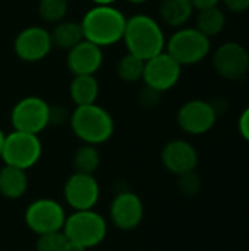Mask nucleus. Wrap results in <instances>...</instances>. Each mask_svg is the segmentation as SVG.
I'll list each match as a JSON object with an SVG mask.
<instances>
[{
    "mask_svg": "<svg viewBox=\"0 0 249 251\" xmlns=\"http://www.w3.org/2000/svg\"><path fill=\"white\" fill-rule=\"evenodd\" d=\"M63 196L73 210H90L100 200V185L94 175L73 172L65 182Z\"/></svg>",
    "mask_w": 249,
    "mask_h": 251,
    "instance_id": "obj_12",
    "label": "nucleus"
},
{
    "mask_svg": "<svg viewBox=\"0 0 249 251\" xmlns=\"http://www.w3.org/2000/svg\"><path fill=\"white\" fill-rule=\"evenodd\" d=\"M128 1L132 4H142V3H147L148 0H128Z\"/></svg>",
    "mask_w": 249,
    "mask_h": 251,
    "instance_id": "obj_35",
    "label": "nucleus"
},
{
    "mask_svg": "<svg viewBox=\"0 0 249 251\" xmlns=\"http://www.w3.org/2000/svg\"><path fill=\"white\" fill-rule=\"evenodd\" d=\"M94 4H114L117 0H91Z\"/></svg>",
    "mask_w": 249,
    "mask_h": 251,
    "instance_id": "obj_33",
    "label": "nucleus"
},
{
    "mask_svg": "<svg viewBox=\"0 0 249 251\" xmlns=\"http://www.w3.org/2000/svg\"><path fill=\"white\" fill-rule=\"evenodd\" d=\"M123 41L128 53L142 60H148L166 50V37L161 25L158 21L144 13L126 18Z\"/></svg>",
    "mask_w": 249,
    "mask_h": 251,
    "instance_id": "obj_2",
    "label": "nucleus"
},
{
    "mask_svg": "<svg viewBox=\"0 0 249 251\" xmlns=\"http://www.w3.org/2000/svg\"><path fill=\"white\" fill-rule=\"evenodd\" d=\"M103 49L84 38L68 50L66 66L72 75H95L103 65Z\"/></svg>",
    "mask_w": 249,
    "mask_h": 251,
    "instance_id": "obj_15",
    "label": "nucleus"
},
{
    "mask_svg": "<svg viewBox=\"0 0 249 251\" xmlns=\"http://www.w3.org/2000/svg\"><path fill=\"white\" fill-rule=\"evenodd\" d=\"M217 116L219 115L211 103L205 100H189L181 106L176 119L183 132L203 135L214 126Z\"/></svg>",
    "mask_w": 249,
    "mask_h": 251,
    "instance_id": "obj_13",
    "label": "nucleus"
},
{
    "mask_svg": "<svg viewBox=\"0 0 249 251\" xmlns=\"http://www.w3.org/2000/svg\"><path fill=\"white\" fill-rule=\"evenodd\" d=\"M41 154L43 144L35 134L13 129L4 138L1 151V159L4 165L26 171L38 163Z\"/></svg>",
    "mask_w": 249,
    "mask_h": 251,
    "instance_id": "obj_6",
    "label": "nucleus"
},
{
    "mask_svg": "<svg viewBox=\"0 0 249 251\" xmlns=\"http://www.w3.org/2000/svg\"><path fill=\"white\" fill-rule=\"evenodd\" d=\"M65 221L63 206L53 199H38L25 210V224L37 235L62 231Z\"/></svg>",
    "mask_w": 249,
    "mask_h": 251,
    "instance_id": "obj_8",
    "label": "nucleus"
},
{
    "mask_svg": "<svg viewBox=\"0 0 249 251\" xmlns=\"http://www.w3.org/2000/svg\"><path fill=\"white\" fill-rule=\"evenodd\" d=\"M68 241L69 240L65 235L63 229L54 231V232H47V234L38 235L35 249L37 251H65Z\"/></svg>",
    "mask_w": 249,
    "mask_h": 251,
    "instance_id": "obj_25",
    "label": "nucleus"
},
{
    "mask_svg": "<svg viewBox=\"0 0 249 251\" xmlns=\"http://www.w3.org/2000/svg\"><path fill=\"white\" fill-rule=\"evenodd\" d=\"M225 25H226V15L219 6H216V7H210L205 10H200L197 16L195 28L210 38V37L220 34Z\"/></svg>",
    "mask_w": 249,
    "mask_h": 251,
    "instance_id": "obj_21",
    "label": "nucleus"
},
{
    "mask_svg": "<svg viewBox=\"0 0 249 251\" xmlns=\"http://www.w3.org/2000/svg\"><path fill=\"white\" fill-rule=\"evenodd\" d=\"M69 113L63 106H50V125H59L69 121Z\"/></svg>",
    "mask_w": 249,
    "mask_h": 251,
    "instance_id": "obj_28",
    "label": "nucleus"
},
{
    "mask_svg": "<svg viewBox=\"0 0 249 251\" xmlns=\"http://www.w3.org/2000/svg\"><path fill=\"white\" fill-rule=\"evenodd\" d=\"M68 1H69V0H68Z\"/></svg>",
    "mask_w": 249,
    "mask_h": 251,
    "instance_id": "obj_36",
    "label": "nucleus"
},
{
    "mask_svg": "<svg viewBox=\"0 0 249 251\" xmlns=\"http://www.w3.org/2000/svg\"><path fill=\"white\" fill-rule=\"evenodd\" d=\"M4 138H6V134L0 129V159H1V151H3V144H4Z\"/></svg>",
    "mask_w": 249,
    "mask_h": 251,
    "instance_id": "obj_34",
    "label": "nucleus"
},
{
    "mask_svg": "<svg viewBox=\"0 0 249 251\" xmlns=\"http://www.w3.org/2000/svg\"><path fill=\"white\" fill-rule=\"evenodd\" d=\"M10 122L15 131L38 135L50 125V104L41 97L26 96L13 106Z\"/></svg>",
    "mask_w": 249,
    "mask_h": 251,
    "instance_id": "obj_7",
    "label": "nucleus"
},
{
    "mask_svg": "<svg viewBox=\"0 0 249 251\" xmlns=\"http://www.w3.org/2000/svg\"><path fill=\"white\" fill-rule=\"evenodd\" d=\"M63 232L69 241L84 246L87 250L101 244L107 235V222L106 219L90 210H73L72 215L66 216Z\"/></svg>",
    "mask_w": 249,
    "mask_h": 251,
    "instance_id": "obj_4",
    "label": "nucleus"
},
{
    "mask_svg": "<svg viewBox=\"0 0 249 251\" xmlns=\"http://www.w3.org/2000/svg\"><path fill=\"white\" fill-rule=\"evenodd\" d=\"M53 49L50 31L40 25L23 28L13 41V50L18 59L26 63H35L45 59Z\"/></svg>",
    "mask_w": 249,
    "mask_h": 251,
    "instance_id": "obj_10",
    "label": "nucleus"
},
{
    "mask_svg": "<svg viewBox=\"0 0 249 251\" xmlns=\"http://www.w3.org/2000/svg\"><path fill=\"white\" fill-rule=\"evenodd\" d=\"M160 100H161V93L151 88V87H148V85H144V88L139 91V96H138V101L144 109L157 107Z\"/></svg>",
    "mask_w": 249,
    "mask_h": 251,
    "instance_id": "obj_27",
    "label": "nucleus"
},
{
    "mask_svg": "<svg viewBox=\"0 0 249 251\" xmlns=\"http://www.w3.org/2000/svg\"><path fill=\"white\" fill-rule=\"evenodd\" d=\"M179 190L182 194L188 196V197H192V196H197L200 191H201V178L192 171V172H186L183 175H179Z\"/></svg>",
    "mask_w": 249,
    "mask_h": 251,
    "instance_id": "obj_26",
    "label": "nucleus"
},
{
    "mask_svg": "<svg viewBox=\"0 0 249 251\" xmlns=\"http://www.w3.org/2000/svg\"><path fill=\"white\" fill-rule=\"evenodd\" d=\"M213 66L214 71L225 79H244L249 71L248 50L236 41L223 43L213 56Z\"/></svg>",
    "mask_w": 249,
    "mask_h": 251,
    "instance_id": "obj_11",
    "label": "nucleus"
},
{
    "mask_svg": "<svg viewBox=\"0 0 249 251\" xmlns=\"http://www.w3.org/2000/svg\"><path fill=\"white\" fill-rule=\"evenodd\" d=\"M222 0H191L194 9H197L198 12L200 10H205V9H210V7H216L219 6Z\"/></svg>",
    "mask_w": 249,
    "mask_h": 251,
    "instance_id": "obj_31",
    "label": "nucleus"
},
{
    "mask_svg": "<svg viewBox=\"0 0 249 251\" xmlns=\"http://www.w3.org/2000/svg\"><path fill=\"white\" fill-rule=\"evenodd\" d=\"M72 163H73L75 172L94 175V172L98 169L101 163V156H100L97 146L82 144L81 147H78L76 151L73 153Z\"/></svg>",
    "mask_w": 249,
    "mask_h": 251,
    "instance_id": "obj_22",
    "label": "nucleus"
},
{
    "mask_svg": "<svg viewBox=\"0 0 249 251\" xmlns=\"http://www.w3.org/2000/svg\"><path fill=\"white\" fill-rule=\"evenodd\" d=\"M28 188V176L23 169L4 165L0 169V194L6 199H21Z\"/></svg>",
    "mask_w": 249,
    "mask_h": 251,
    "instance_id": "obj_17",
    "label": "nucleus"
},
{
    "mask_svg": "<svg viewBox=\"0 0 249 251\" xmlns=\"http://www.w3.org/2000/svg\"><path fill=\"white\" fill-rule=\"evenodd\" d=\"M194 10L191 0H161L158 6L161 21L173 28L185 26Z\"/></svg>",
    "mask_w": 249,
    "mask_h": 251,
    "instance_id": "obj_18",
    "label": "nucleus"
},
{
    "mask_svg": "<svg viewBox=\"0 0 249 251\" xmlns=\"http://www.w3.org/2000/svg\"><path fill=\"white\" fill-rule=\"evenodd\" d=\"M182 75V66L164 50L151 59L145 60L142 81L144 85H148L160 93L169 91L173 88Z\"/></svg>",
    "mask_w": 249,
    "mask_h": 251,
    "instance_id": "obj_9",
    "label": "nucleus"
},
{
    "mask_svg": "<svg viewBox=\"0 0 249 251\" xmlns=\"http://www.w3.org/2000/svg\"><path fill=\"white\" fill-rule=\"evenodd\" d=\"M50 35H51L53 47L66 51L84 40L81 22H75V21H60L54 24V28L50 31Z\"/></svg>",
    "mask_w": 249,
    "mask_h": 251,
    "instance_id": "obj_20",
    "label": "nucleus"
},
{
    "mask_svg": "<svg viewBox=\"0 0 249 251\" xmlns=\"http://www.w3.org/2000/svg\"><path fill=\"white\" fill-rule=\"evenodd\" d=\"M227 10L233 13H244L249 10V0H222Z\"/></svg>",
    "mask_w": 249,
    "mask_h": 251,
    "instance_id": "obj_29",
    "label": "nucleus"
},
{
    "mask_svg": "<svg viewBox=\"0 0 249 251\" xmlns=\"http://www.w3.org/2000/svg\"><path fill=\"white\" fill-rule=\"evenodd\" d=\"M211 43L197 28L182 26L166 41V51L181 65H197L203 62L210 53Z\"/></svg>",
    "mask_w": 249,
    "mask_h": 251,
    "instance_id": "obj_5",
    "label": "nucleus"
},
{
    "mask_svg": "<svg viewBox=\"0 0 249 251\" xmlns=\"http://www.w3.org/2000/svg\"><path fill=\"white\" fill-rule=\"evenodd\" d=\"M72 132L84 144L98 146L109 141L114 132V121L112 115L97 103L75 106L69 116Z\"/></svg>",
    "mask_w": 249,
    "mask_h": 251,
    "instance_id": "obj_3",
    "label": "nucleus"
},
{
    "mask_svg": "<svg viewBox=\"0 0 249 251\" xmlns=\"http://www.w3.org/2000/svg\"><path fill=\"white\" fill-rule=\"evenodd\" d=\"M81 26L84 38L103 49L123 40L126 16L113 4H95L87 10Z\"/></svg>",
    "mask_w": 249,
    "mask_h": 251,
    "instance_id": "obj_1",
    "label": "nucleus"
},
{
    "mask_svg": "<svg viewBox=\"0 0 249 251\" xmlns=\"http://www.w3.org/2000/svg\"><path fill=\"white\" fill-rule=\"evenodd\" d=\"M161 163L169 172L179 176L195 171L198 153L191 143L185 140H172L161 150Z\"/></svg>",
    "mask_w": 249,
    "mask_h": 251,
    "instance_id": "obj_16",
    "label": "nucleus"
},
{
    "mask_svg": "<svg viewBox=\"0 0 249 251\" xmlns=\"http://www.w3.org/2000/svg\"><path fill=\"white\" fill-rule=\"evenodd\" d=\"M144 65H145V60L139 59L138 56H135L132 53H126L119 59V62L116 65L117 76L123 82H128V84L138 82L142 79Z\"/></svg>",
    "mask_w": 249,
    "mask_h": 251,
    "instance_id": "obj_23",
    "label": "nucleus"
},
{
    "mask_svg": "<svg viewBox=\"0 0 249 251\" xmlns=\"http://www.w3.org/2000/svg\"><path fill=\"white\" fill-rule=\"evenodd\" d=\"M238 128H239V132H241L242 138H245L249 143V106L241 113Z\"/></svg>",
    "mask_w": 249,
    "mask_h": 251,
    "instance_id": "obj_30",
    "label": "nucleus"
},
{
    "mask_svg": "<svg viewBox=\"0 0 249 251\" xmlns=\"http://www.w3.org/2000/svg\"><path fill=\"white\" fill-rule=\"evenodd\" d=\"M69 94L75 106L92 104L100 94V85L94 75H73L69 85Z\"/></svg>",
    "mask_w": 249,
    "mask_h": 251,
    "instance_id": "obj_19",
    "label": "nucleus"
},
{
    "mask_svg": "<svg viewBox=\"0 0 249 251\" xmlns=\"http://www.w3.org/2000/svg\"><path fill=\"white\" fill-rule=\"evenodd\" d=\"M69 9L68 0H40L38 15L47 24H57L65 19Z\"/></svg>",
    "mask_w": 249,
    "mask_h": 251,
    "instance_id": "obj_24",
    "label": "nucleus"
},
{
    "mask_svg": "<svg viewBox=\"0 0 249 251\" xmlns=\"http://www.w3.org/2000/svg\"><path fill=\"white\" fill-rule=\"evenodd\" d=\"M65 251H87V249H85L84 246L78 244V243H73V241H68V246H66Z\"/></svg>",
    "mask_w": 249,
    "mask_h": 251,
    "instance_id": "obj_32",
    "label": "nucleus"
},
{
    "mask_svg": "<svg viewBox=\"0 0 249 251\" xmlns=\"http://www.w3.org/2000/svg\"><path fill=\"white\" fill-rule=\"evenodd\" d=\"M144 218V204L138 194L132 191H120L110 204V221L122 231H134Z\"/></svg>",
    "mask_w": 249,
    "mask_h": 251,
    "instance_id": "obj_14",
    "label": "nucleus"
}]
</instances>
